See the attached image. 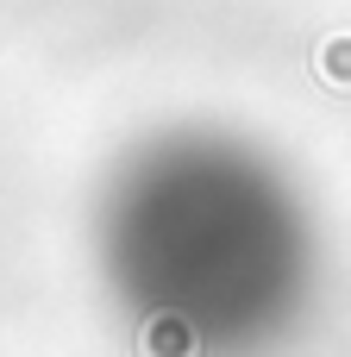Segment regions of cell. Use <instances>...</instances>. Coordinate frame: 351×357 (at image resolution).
Here are the masks:
<instances>
[{"instance_id": "1", "label": "cell", "mask_w": 351, "mask_h": 357, "mask_svg": "<svg viewBox=\"0 0 351 357\" xmlns=\"http://www.w3.org/2000/svg\"><path fill=\"white\" fill-rule=\"evenodd\" d=\"M327 75L333 82H351V38H333L327 44Z\"/></svg>"}]
</instances>
